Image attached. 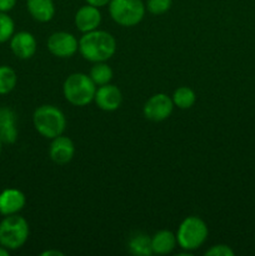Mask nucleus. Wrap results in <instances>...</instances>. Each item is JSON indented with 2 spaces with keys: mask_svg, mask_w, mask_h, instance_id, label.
<instances>
[{
  "mask_svg": "<svg viewBox=\"0 0 255 256\" xmlns=\"http://www.w3.org/2000/svg\"><path fill=\"white\" fill-rule=\"evenodd\" d=\"M79 52L88 62H106L116 52V42L115 38L105 30H92L84 32L80 38Z\"/></svg>",
  "mask_w": 255,
  "mask_h": 256,
  "instance_id": "nucleus-1",
  "label": "nucleus"
},
{
  "mask_svg": "<svg viewBox=\"0 0 255 256\" xmlns=\"http://www.w3.org/2000/svg\"><path fill=\"white\" fill-rule=\"evenodd\" d=\"M32 124L42 136L54 139L65 132L66 119L59 108L54 105H42L34 112Z\"/></svg>",
  "mask_w": 255,
  "mask_h": 256,
  "instance_id": "nucleus-2",
  "label": "nucleus"
},
{
  "mask_svg": "<svg viewBox=\"0 0 255 256\" xmlns=\"http://www.w3.org/2000/svg\"><path fill=\"white\" fill-rule=\"evenodd\" d=\"M62 92L68 102L74 106H85L94 100L96 85L89 75L74 72L65 79Z\"/></svg>",
  "mask_w": 255,
  "mask_h": 256,
  "instance_id": "nucleus-3",
  "label": "nucleus"
},
{
  "mask_svg": "<svg viewBox=\"0 0 255 256\" xmlns=\"http://www.w3.org/2000/svg\"><path fill=\"white\" fill-rule=\"evenodd\" d=\"M29 238V224L18 214L8 215L0 222V245L8 250H18Z\"/></svg>",
  "mask_w": 255,
  "mask_h": 256,
  "instance_id": "nucleus-4",
  "label": "nucleus"
},
{
  "mask_svg": "<svg viewBox=\"0 0 255 256\" xmlns=\"http://www.w3.org/2000/svg\"><path fill=\"white\" fill-rule=\"evenodd\" d=\"M208 234L209 230L204 220L198 216H188L178 228V244L185 252H194L204 244Z\"/></svg>",
  "mask_w": 255,
  "mask_h": 256,
  "instance_id": "nucleus-5",
  "label": "nucleus"
},
{
  "mask_svg": "<svg viewBox=\"0 0 255 256\" xmlns=\"http://www.w3.org/2000/svg\"><path fill=\"white\" fill-rule=\"evenodd\" d=\"M146 6L142 0H110L109 14L116 24L132 28L144 19Z\"/></svg>",
  "mask_w": 255,
  "mask_h": 256,
  "instance_id": "nucleus-6",
  "label": "nucleus"
},
{
  "mask_svg": "<svg viewBox=\"0 0 255 256\" xmlns=\"http://www.w3.org/2000/svg\"><path fill=\"white\" fill-rule=\"evenodd\" d=\"M172 109H174V102L172 98L164 92H158L145 102L142 112L148 120L159 122L166 120L172 115Z\"/></svg>",
  "mask_w": 255,
  "mask_h": 256,
  "instance_id": "nucleus-7",
  "label": "nucleus"
},
{
  "mask_svg": "<svg viewBox=\"0 0 255 256\" xmlns=\"http://www.w3.org/2000/svg\"><path fill=\"white\" fill-rule=\"evenodd\" d=\"M48 49L54 56L70 58L79 50V40L66 32H52L48 39Z\"/></svg>",
  "mask_w": 255,
  "mask_h": 256,
  "instance_id": "nucleus-8",
  "label": "nucleus"
},
{
  "mask_svg": "<svg viewBox=\"0 0 255 256\" xmlns=\"http://www.w3.org/2000/svg\"><path fill=\"white\" fill-rule=\"evenodd\" d=\"M94 102H96L98 108L104 112H115L122 105V94L119 88L109 82L98 88Z\"/></svg>",
  "mask_w": 255,
  "mask_h": 256,
  "instance_id": "nucleus-9",
  "label": "nucleus"
},
{
  "mask_svg": "<svg viewBox=\"0 0 255 256\" xmlns=\"http://www.w3.org/2000/svg\"><path fill=\"white\" fill-rule=\"evenodd\" d=\"M75 145L70 138L59 135L52 139V144L49 148V156L55 164L65 165L70 162L74 158Z\"/></svg>",
  "mask_w": 255,
  "mask_h": 256,
  "instance_id": "nucleus-10",
  "label": "nucleus"
},
{
  "mask_svg": "<svg viewBox=\"0 0 255 256\" xmlns=\"http://www.w3.org/2000/svg\"><path fill=\"white\" fill-rule=\"evenodd\" d=\"M38 42L34 35L28 32H16L10 39V49L12 54L22 60L30 59L36 52Z\"/></svg>",
  "mask_w": 255,
  "mask_h": 256,
  "instance_id": "nucleus-11",
  "label": "nucleus"
},
{
  "mask_svg": "<svg viewBox=\"0 0 255 256\" xmlns=\"http://www.w3.org/2000/svg\"><path fill=\"white\" fill-rule=\"evenodd\" d=\"M74 22L79 32H92V30H96L102 22V12L99 8L86 4L78 10Z\"/></svg>",
  "mask_w": 255,
  "mask_h": 256,
  "instance_id": "nucleus-12",
  "label": "nucleus"
},
{
  "mask_svg": "<svg viewBox=\"0 0 255 256\" xmlns=\"http://www.w3.org/2000/svg\"><path fill=\"white\" fill-rule=\"evenodd\" d=\"M26 198L24 192L18 189H5L0 192V214L8 215L18 214L24 209Z\"/></svg>",
  "mask_w": 255,
  "mask_h": 256,
  "instance_id": "nucleus-13",
  "label": "nucleus"
},
{
  "mask_svg": "<svg viewBox=\"0 0 255 256\" xmlns=\"http://www.w3.org/2000/svg\"><path fill=\"white\" fill-rule=\"evenodd\" d=\"M0 139L5 144H14L18 139L16 114L10 108L0 109Z\"/></svg>",
  "mask_w": 255,
  "mask_h": 256,
  "instance_id": "nucleus-14",
  "label": "nucleus"
},
{
  "mask_svg": "<svg viewBox=\"0 0 255 256\" xmlns=\"http://www.w3.org/2000/svg\"><path fill=\"white\" fill-rule=\"evenodd\" d=\"M26 8L32 19L39 22H50L55 15L52 0H26Z\"/></svg>",
  "mask_w": 255,
  "mask_h": 256,
  "instance_id": "nucleus-15",
  "label": "nucleus"
},
{
  "mask_svg": "<svg viewBox=\"0 0 255 256\" xmlns=\"http://www.w3.org/2000/svg\"><path fill=\"white\" fill-rule=\"evenodd\" d=\"M178 244L176 235L169 230H160L152 238V254L166 255L175 249Z\"/></svg>",
  "mask_w": 255,
  "mask_h": 256,
  "instance_id": "nucleus-16",
  "label": "nucleus"
},
{
  "mask_svg": "<svg viewBox=\"0 0 255 256\" xmlns=\"http://www.w3.org/2000/svg\"><path fill=\"white\" fill-rule=\"evenodd\" d=\"M172 102L174 106H178L179 109H190L196 102V95L192 89L188 86H180L172 94Z\"/></svg>",
  "mask_w": 255,
  "mask_h": 256,
  "instance_id": "nucleus-17",
  "label": "nucleus"
},
{
  "mask_svg": "<svg viewBox=\"0 0 255 256\" xmlns=\"http://www.w3.org/2000/svg\"><path fill=\"white\" fill-rule=\"evenodd\" d=\"M129 250L132 254L138 256L152 255V239H150L148 235L139 232V234H136L135 236H132V239H130Z\"/></svg>",
  "mask_w": 255,
  "mask_h": 256,
  "instance_id": "nucleus-18",
  "label": "nucleus"
},
{
  "mask_svg": "<svg viewBox=\"0 0 255 256\" xmlns=\"http://www.w3.org/2000/svg\"><path fill=\"white\" fill-rule=\"evenodd\" d=\"M89 76L92 78V82H95V85L98 86H102V85L109 84L112 79V69L108 64H105V62H95L94 66L90 70Z\"/></svg>",
  "mask_w": 255,
  "mask_h": 256,
  "instance_id": "nucleus-19",
  "label": "nucleus"
},
{
  "mask_svg": "<svg viewBox=\"0 0 255 256\" xmlns=\"http://www.w3.org/2000/svg\"><path fill=\"white\" fill-rule=\"evenodd\" d=\"M18 76L14 69L6 65L0 66V95H6L16 86Z\"/></svg>",
  "mask_w": 255,
  "mask_h": 256,
  "instance_id": "nucleus-20",
  "label": "nucleus"
},
{
  "mask_svg": "<svg viewBox=\"0 0 255 256\" xmlns=\"http://www.w3.org/2000/svg\"><path fill=\"white\" fill-rule=\"evenodd\" d=\"M14 20L6 12H0V44L12 39V36L14 35Z\"/></svg>",
  "mask_w": 255,
  "mask_h": 256,
  "instance_id": "nucleus-21",
  "label": "nucleus"
},
{
  "mask_svg": "<svg viewBox=\"0 0 255 256\" xmlns=\"http://www.w3.org/2000/svg\"><path fill=\"white\" fill-rule=\"evenodd\" d=\"M172 0H148L146 9L148 12L154 15L165 14L172 8Z\"/></svg>",
  "mask_w": 255,
  "mask_h": 256,
  "instance_id": "nucleus-22",
  "label": "nucleus"
},
{
  "mask_svg": "<svg viewBox=\"0 0 255 256\" xmlns=\"http://www.w3.org/2000/svg\"><path fill=\"white\" fill-rule=\"evenodd\" d=\"M206 256H234V250L232 249L228 245H214V246L210 248L209 250H206L205 252Z\"/></svg>",
  "mask_w": 255,
  "mask_h": 256,
  "instance_id": "nucleus-23",
  "label": "nucleus"
},
{
  "mask_svg": "<svg viewBox=\"0 0 255 256\" xmlns=\"http://www.w3.org/2000/svg\"><path fill=\"white\" fill-rule=\"evenodd\" d=\"M16 5V0H0V12H8L14 9Z\"/></svg>",
  "mask_w": 255,
  "mask_h": 256,
  "instance_id": "nucleus-24",
  "label": "nucleus"
},
{
  "mask_svg": "<svg viewBox=\"0 0 255 256\" xmlns=\"http://www.w3.org/2000/svg\"><path fill=\"white\" fill-rule=\"evenodd\" d=\"M86 4L92 5V6H96V8H102V6H106L109 5L110 0H85Z\"/></svg>",
  "mask_w": 255,
  "mask_h": 256,
  "instance_id": "nucleus-25",
  "label": "nucleus"
},
{
  "mask_svg": "<svg viewBox=\"0 0 255 256\" xmlns=\"http://www.w3.org/2000/svg\"><path fill=\"white\" fill-rule=\"evenodd\" d=\"M42 256H64V252H59V250H45L42 252Z\"/></svg>",
  "mask_w": 255,
  "mask_h": 256,
  "instance_id": "nucleus-26",
  "label": "nucleus"
},
{
  "mask_svg": "<svg viewBox=\"0 0 255 256\" xmlns=\"http://www.w3.org/2000/svg\"><path fill=\"white\" fill-rule=\"evenodd\" d=\"M0 256H9V250L0 245Z\"/></svg>",
  "mask_w": 255,
  "mask_h": 256,
  "instance_id": "nucleus-27",
  "label": "nucleus"
},
{
  "mask_svg": "<svg viewBox=\"0 0 255 256\" xmlns=\"http://www.w3.org/2000/svg\"><path fill=\"white\" fill-rule=\"evenodd\" d=\"M2 140L0 139V155H2Z\"/></svg>",
  "mask_w": 255,
  "mask_h": 256,
  "instance_id": "nucleus-28",
  "label": "nucleus"
}]
</instances>
